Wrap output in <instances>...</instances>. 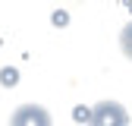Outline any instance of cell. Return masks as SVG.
<instances>
[{
	"instance_id": "4",
	"label": "cell",
	"mask_w": 132,
	"mask_h": 126,
	"mask_svg": "<svg viewBox=\"0 0 132 126\" xmlns=\"http://www.w3.org/2000/svg\"><path fill=\"white\" fill-rule=\"evenodd\" d=\"M3 82L6 85H16V69H3Z\"/></svg>"
},
{
	"instance_id": "2",
	"label": "cell",
	"mask_w": 132,
	"mask_h": 126,
	"mask_svg": "<svg viewBox=\"0 0 132 126\" xmlns=\"http://www.w3.org/2000/svg\"><path fill=\"white\" fill-rule=\"evenodd\" d=\"M10 126H54V123H51V114H47L44 107H38V104H22V107H16Z\"/></svg>"
},
{
	"instance_id": "1",
	"label": "cell",
	"mask_w": 132,
	"mask_h": 126,
	"mask_svg": "<svg viewBox=\"0 0 132 126\" xmlns=\"http://www.w3.org/2000/svg\"><path fill=\"white\" fill-rule=\"evenodd\" d=\"M88 126H129V114H126L117 101H101V104L91 110Z\"/></svg>"
},
{
	"instance_id": "3",
	"label": "cell",
	"mask_w": 132,
	"mask_h": 126,
	"mask_svg": "<svg viewBox=\"0 0 132 126\" xmlns=\"http://www.w3.org/2000/svg\"><path fill=\"white\" fill-rule=\"evenodd\" d=\"M120 44H123V54L132 60V22L123 28V35H120Z\"/></svg>"
}]
</instances>
